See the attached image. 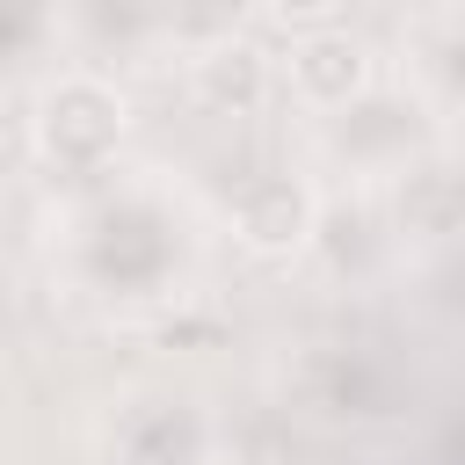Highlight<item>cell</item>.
I'll return each mask as SVG.
<instances>
[{
  "instance_id": "1",
  "label": "cell",
  "mask_w": 465,
  "mask_h": 465,
  "mask_svg": "<svg viewBox=\"0 0 465 465\" xmlns=\"http://www.w3.org/2000/svg\"><path fill=\"white\" fill-rule=\"evenodd\" d=\"M291 87L312 102V109H349V94L371 87V51L341 29H320L305 44H291Z\"/></svg>"
},
{
  "instance_id": "2",
  "label": "cell",
  "mask_w": 465,
  "mask_h": 465,
  "mask_svg": "<svg viewBox=\"0 0 465 465\" xmlns=\"http://www.w3.org/2000/svg\"><path fill=\"white\" fill-rule=\"evenodd\" d=\"M232 218H240V240H247V247H298L305 225H312V196L291 189L283 174H262V182L240 189Z\"/></svg>"
}]
</instances>
